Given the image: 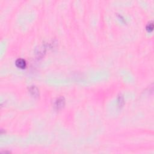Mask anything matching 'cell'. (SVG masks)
Masks as SVG:
<instances>
[{"mask_svg":"<svg viewBox=\"0 0 154 154\" xmlns=\"http://www.w3.org/2000/svg\"><path fill=\"white\" fill-rule=\"evenodd\" d=\"M65 104V100L63 97H60L57 99L55 102L54 107L57 110H60L63 107Z\"/></svg>","mask_w":154,"mask_h":154,"instance_id":"cell-1","label":"cell"},{"mask_svg":"<svg viewBox=\"0 0 154 154\" xmlns=\"http://www.w3.org/2000/svg\"><path fill=\"white\" fill-rule=\"evenodd\" d=\"M15 64H16V66H17L18 67H19V68H20V69L25 68L26 65L25 60H24V59H17V60H16Z\"/></svg>","mask_w":154,"mask_h":154,"instance_id":"cell-2","label":"cell"},{"mask_svg":"<svg viewBox=\"0 0 154 154\" xmlns=\"http://www.w3.org/2000/svg\"><path fill=\"white\" fill-rule=\"evenodd\" d=\"M30 92L31 94H32L33 96H34V97H38V96L39 95V90L38 88H37L36 86H32L30 87Z\"/></svg>","mask_w":154,"mask_h":154,"instance_id":"cell-3","label":"cell"},{"mask_svg":"<svg viewBox=\"0 0 154 154\" xmlns=\"http://www.w3.org/2000/svg\"><path fill=\"white\" fill-rule=\"evenodd\" d=\"M153 25L152 22H151V23H149L146 26V30L148 32H152L153 30Z\"/></svg>","mask_w":154,"mask_h":154,"instance_id":"cell-4","label":"cell"}]
</instances>
